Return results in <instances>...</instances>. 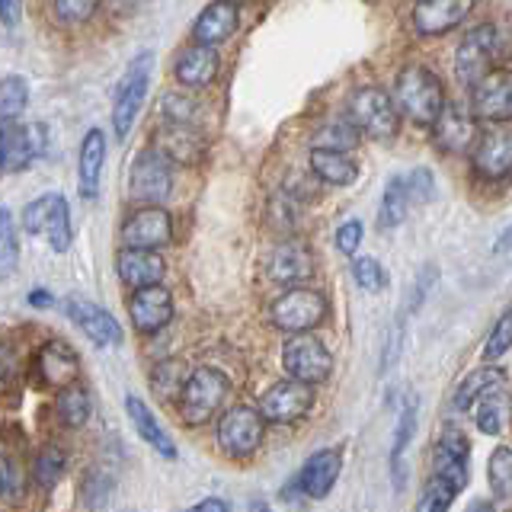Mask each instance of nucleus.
<instances>
[{"label": "nucleus", "instance_id": "obj_21", "mask_svg": "<svg viewBox=\"0 0 512 512\" xmlns=\"http://www.w3.org/2000/svg\"><path fill=\"white\" fill-rule=\"evenodd\" d=\"M468 455H471L468 439H464L458 429L448 426V429L442 432L439 445H436V461H432V474L445 477L455 490H464V484L471 480Z\"/></svg>", "mask_w": 512, "mask_h": 512}, {"label": "nucleus", "instance_id": "obj_52", "mask_svg": "<svg viewBox=\"0 0 512 512\" xmlns=\"http://www.w3.org/2000/svg\"><path fill=\"white\" fill-rule=\"evenodd\" d=\"M23 20V0H0V23L7 29H16Z\"/></svg>", "mask_w": 512, "mask_h": 512}, {"label": "nucleus", "instance_id": "obj_22", "mask_svg": "<svg viewBox=\"0 0 512 512\" xmlns=\"http://www.w3.org/2000/svg\"><path fill=\"white\" fill-rule=\"evenodd\" d=\"M266 272H269L272 282L295 288V285L308 282L314 276V256H311L308 247L295 244V240H282V244L269 253Z\"/></svg>", "mask_w": 512, "mask_h": 512}, {"label": "nucleus", "instance_id": "obj_42", "mask_svg": "<svg viewBox=\"0 0 512 512\" xmlns=\"http://www.w3.org/2000/svg\"><path fill=\"white\" fill-rule=\"evenodd\" d=\"M455 496H458V490L448 484L445 477L432 474L426 480V490L420 496V506H416V512H448V506H452Z\"/></svg>", "mask_w": 512, "mask_h": 512}, {"label": "nucleus", "instance_id": "obj_14", "mask_svg": "<svg viewBox=\"0 0 512 512\" xmlns=\"http://www.w3.org/2000/svg\"><path fill=\"white\" fill-rule=\"evenodd\" d=\"M474 0H416L410 10V26L416 36H442L471 16Z\"/></svg>", "mask_w": 512, "mask_h": 512}, {"label": "nucleus", "instance_id": "obj_2", "mask_svg": "<svg viewBox=\"0 0 512 512\" xmlns=\"http://www.w3.org/2000/svg\"><path fill=\"white\" fill-rule=\"evenodd\" d=\"M23 228L39 237L45 247L55 253H68L74 244V228H71V208L61 192H45V196L32 199L23 208Z\"/></svg>", "mask_w": 512, "mask_h": 512}, {"label": "nucleus", "instance_id": "obj_43", "mask_svg": "<svg viewBox=\"0 0 512 512\" xmlns=\"http://www.w3.org/2000/svg\"><path fill=\"white\" fill-rule=\"evenodd\" d=\"M487 477H490V487L496 496H512V448H506V445L496 448L490 455Z\"/></svg>", "mask_w": 512, "mask_h": 512}, {"label": "nucleus", "instance_id": "obj_51", "mask_svg": "<svg viewBox=\"0 0 512 512\" xmlns=\"http://www.w3.org/2000/svg\"><path fill=\"white\" fill-rule=\"evenodd\" d=\"M362 237H365L362 221L359 218H349V221L340 224V231H336V250H340L343 256H356Z\"/></svg>", "mask_w": 512, "mask_h": 512}, {"label": "nucleus", "instance_id": "obj_19", "mask_svg": "<svg viewBox=\"0 0 512 512\" xmlns=\"http://www.w3.org/2000/svg\"><path fill=\"white\" fill-rule=\"evenodd\" d=\"M474 170L487 180L512 173V128L496 125L474 141Z\"/></svg>", "mask_w": 512, "mask_h": 512}, {"label": "nucleus", "instance_id": "obj_8", "mask_svg": "<svg viewBox=\"0 0 512 512\" xmlns=\"http://www.w3.org/2000/svg\"><path fill=\"white\" fill-rule=\"evenodd\" d=\"M45 151V128L36 122L0 119V176L20 173Z\"/></svg>", "mask_w": 512, "mask_h": 512}, {"label": "nucleus", "instance_id": "obj_50", "mask_svg": "<svg viewBox=\"0 0 512 512\" xmlns=\"http://www.w3.org/2000/svg\"><path fill=\"white\" fill-rule=\"evenodd\" d=\"M20 378V352L13 343H0V391H7Z\"/></svg>", "mask_w": 512, "mask_h": 512}, {"label": "nucleus", "instance_id": "obj_1", "mask_svg": "<svg viewBox=\"0 0 512 512\" xmlns=\"http://www.w3.org/2000/svg\"><path fill=\"white\" fill-rule=\"evenodd\" d=\"M394 103L410 122L432 125L445 106L442 80L429 68H423V64H410V68H404L394 80Z\"/></svg>", "mask_w": 512, "mask_h": 512}, {"label": "nucleus", "instance_id": "obj_40", "mask_svg": "<svg viewBox=\"0 0 512 512\" xmlns=\"http://www.w3.org/2000/svg\"><path fill=\"white\" fill-rule=\"evenodd\" d=\"M503 420H506V394L500 388H493L484 394L477 407V429L487 432V436H496L503 429Z\"/></svg>", "mask_w": 512, "mask_h": 512}, {"label": "nucleus", "instance_id": "obj_34", "mask_svg": "<svg viewBox=\"0 0 512 512\" xmlns=\"http://www.w3.org/2000/svg\"><path fill=\"white\" fill-rule=\"evenodd\" d=\"M359 125L352 119H336V122H324L311 135V144L320 151H352L359 144Z\"/></svg>", "mask_w": 512, "mask_h": 512}, {"label": "nucleus", "instance_id": "obj_30", "mask_svg": "<svg viewBox=\"0 0 512 512\" xmlns=\"http://www.w3.org/2000/svg\"><path fill=\"white\" fill-rule=\"evenodd\" d=\"M26 493V461L13 442H0V500L20 503Z\"/></svg>", "mask_w": 512, "mask_h": 512}, {"label": "nucleus", "instance_id": "obj_45", "mask_svg": "<svg viewBox=\"0 0 512 512\" xmlns=\"http://www.w3.org/2000/svg\"><path fill=\"white\" fill-rule=\"evenodd\" d=\"M352 279H356V285L365 288V292H381L384 282H388L375 256H356V260H352Z\"/></svg>", "mask_w": 512, "mask_h": 512}, {"label": "nucleus", "instance_id": "obj_25", "mask_svg": "<svg viewBox=\"0 0 512 512\" xmlns=\"http://www.w3.org/2000/svg\"><path fill=\"white\" fill-rule=\"evenodd\" d=\"M240 23V13L234 0H212L192 23V39L202 45H221L228 42Z\"/></svg>", "mask_w": 512, "mask_h": 512}, {"label": "nucleus", "instance_id": "obj_57", "mask_svg": "<svg viewBox=\"0 0 512 512\" xmlns=\"http://www.w3.org/2000/svg\"><path fill=\"white\" fill-rule=\"evenodd\" d=\"M234 4H240V0H234Z\"/></svg>", "mask_w": 512, "mask_h": 512}, {"label": "nucleus", "instance_id": "obj_15", "mask_svg": "<svg viewBox=\"0 0 512 512\" xmlns=\"http://www.w3.org/2000/svg\"><path fill=\"white\" fill-rule=\"evenodd\" d=\"M314 404V388L308 381H298V378H288L272 384V388L263 394L260 400V413L263 420L272 423H292L298 416H304Z\"/></svg>", "mask_w": 512, "mask_h": 512}, {"label": "nucleus", "instance_id": "obj_53", "mask_svg": "<svg viewBox=\"0 0 512 512\" xmlns=\"http://www.w3.org/2000/svg\"><path fill=\"white\" fill-rule=\"evenodd\" d=\"M29 304H32V308H52L55 295L45 292V288H32V292H29Z\"/></svg>", "mask_w": 512, "mask_h": 512}, {"label": "nucleus", "instance_id": "obj_13", "mask_svg": "<svg viewBox=\"0 0 512 512\" xmlns=\"http://www.w3.org/2000/svg\"><path fill=\"white\" fill-rule=\"evenodd\" d=\"M471 112L484 122L512 119V71H490L471 87Z\"/></svg>", "mask_w": 512, "mask_h": 512}, {"label": "nucleus", "instance_id": "obj_7", "mask_svg": "<svg viewBox=\"0 0 512 512\" xmlns=\"http://www.w3.org/2000/svg\"><path fill=\"white\" fill-rule=\"evenodd\" d=\"M269 317H272V324L285 333H308L327 317V298L314 292V288L295 285V288H288L282 298L272 301Z\"/></svg>", "mask_w": 512, "mask_h": 512}, {"label": "nucleus", "instance_id": "obj_36", "mask_svg": "<svg viewBox=\"0 0 512 512\" xmlns=\"http://www.w3.org/2000/svg\"><path fill=\"white\" fill-rule=\"evenodd\" d=\"M64 468H68V458L58 445H42L36 458H32V480H36L39 487L52 490L58 480L64 477Z\"/></svg>", "mask_w": 512, "mask_h": 512}, {"label": "nucleus", "instance_id": "obj_56", "mask_svg": "<svg viewBox=\"0 0 512 512\" xmlns=\"http://www.w3.org/2000/svg\"><path fill=\"white\" fill-rule=\"evenodd\" d=\"M247 512H269V506H266L263 500H253V503L247 506Z\"/></svg>", "mask_w": 512, "mask_h": 512}, {"label": "nucleus", "instance_id": "obj_39", "mask_svg": "<svg viewBox=\"0 0 512 512\" xmlns=\"http://www.w3.org/2000/svg\"><path fill=\"white\" fill-rule=\"evenodd\" d=\"M496 384H500V372L496 368H477V372H471L468 378H464L458 384V391H455V407L458 410H468L477 397H484L487 391H493Z\"/></svg>", "mask_w": 512, "mask_h": 512}, {"label": "nucleus", "instance_id": "obj_10", "mask_svg": "<svg viewBox=\"0 0 512 512\" xmlns=\"http://www.w3.org/2000/svg\"><path fill=\"white\" fill-rule=\"evenodd\" d=\"M282 365L292 378L308 381V384L324 381L333 372V359L327 346L311 333H292V340L282 349Z\"/></svg>", "mask_w": 512, "mask_h": 512}, {"label": "nucleus", "instance_id": "obj_3", "mask_svg": "<svg viewBox=\"0 0 512 512\" xmlns=\"http://www.w3.org/2000/svg\"><path fill=\"white\" fill-rule=\"evenodd\" d=\"M151 71H154V55L141 52L135 55V61L128 64V71L122 74L116 96H112V128H116V138L125 141L132 125L138 119V112L144 106V96H148V84H151Z\"/></svg>", "mask_w": 512, "mask_h": 512}, {"label": "nucleus", "instance_id": "obj_48", "mask_svg": "<svg viewBox=\"0 0 512 512\" xmlns=\"http://www.w3.org/2000/svg\"><path fill=\"white\" fill-rule=\"evenodd\" d=\"M404 183H407V192H410V202H429L432 196H436V180H432V173L426 167L410 170L404 176Z\"/></svg>", "mask_w": 512, "mask_h": 512}, {"label": "nucleus", "instance_id": "obj_31", "mask_svg": "<svg viewBox=\"0 0 512 512\" xmlns=\"http://www.w3.org/2000/svg\"><path fill=\"white\" fill-rule=\"evenodd\" d=\"M311 173L317 180H324L330 186H349L359 176L356 160H352L346 151H311Z\"/></svg>", "mask_w": 512, "mask_h": 512}, {"label": "nucleus", "instance_id": "obj_9", "mask_svg": "<svg viewBox=\"0 0 512 512\" xmlns=\"http://www.w3.org/2000/svg\"><path fill=\"white\" fill-rule=\"evenodd\" d=\"M500 55V29L493 23L474 26L468 36L461 39L455 52V71L461 84L474 87L480 77H487L493 71V61Z\"/></svg>", "mask_w": 512, "mask_h": 512}, {"label": "nucleus", "instance_id": "obj_4", "mask_svg": "<svg viewBox=\"0 0 512 512\" xmlns=\"http://www.w3.org/2000/svg\"><path fill=\"white\" fill-rule=\"evenodd\" d=\"M349 119L359 125V132H365L368 138L388 141L397 135L400 125V109L394 103V96H388L381 87H356L349 96Z\"/></svg>", "mask_w": 512, "mask_h": 512}, {"label": "nucleus", "instance_id": "obj_47", "mask_svg": "<svg viewBox=\"0 0 512 512\" xmlns=\"http://www.w3.org/2000/svg\"><path fill=\"white\" fill-rule=\"evenodd\" d=\"M100 7V0H55V16L61 23H87L90 16Z\"/></svg>", "mask_w": 512, "mask_h": 512}, {"label": "nucleus", "instance_id": "obj_26", "mask_svg": "<svg viewBox=\"0 0 512 512\" xmlns=\"http://www.w3.org/2000/svg\"><path fill=\"white\" fill-rule=\"evenodd\" d=\"M173 74L176 80H180L183 87H208L212 80L218 77V52H215V45H189L183 48L180 55H176L173 61Z\"/></svg>", "mask_w": 512, "mask_h": 512}, {"label": "nucleus", "instance_id": "obj_46", "mask_svg": "<svg viewBox=\"0 0 512 512\" xmlns=\"http://www.w3.org/2000/svg\"><path fill=\"white\" fill-rule=\"evenodd\" d=\"M509 349H512V308L500 320H496V327H493L490 340L484 346V356L493 362V359H500L503 352H509Z\"/></svg>", "mask_w": 512, "mask_h": 512}, {"label": "nucleus", "instance_id": "obj_11", "mask_svg": "<svg viewBox=\"0 0 512 512\" xmlns=\"http://www.w3.org/2000/svg\"><path fill=\"white\" fill-rule=\"evenodd\" d=\"M173 240V218L160 205H141L122 224V244L138 250H160Z\"/></svg>", "mask_w": 512, "mask_h": 512}, {"label": "nucleus", "instance_id": "obj_18", "mask_svg": "<svg viewBox=\"0 0 512 512\" xmlns=\"http://www.w3.org/2000/svg\"><path fill=\"white\" fill-rule=\"evenodd\" d=\"M128 314L138 333H157L173 320V298L164 285L135 288L132 301H128Z\"/></svg>", "mask_w": 512, "mask_h": 512}, {"label": "nucleus", "instance_id": "obj_27", "mask_svg": "<svg viewBox=\"0 0 512 512\" xmlns=\"http://www.w3.org/2000/svg\"><path fill=\"white\" fill-rule=\"evenodd\" d=\"M340 468H343L340 452H336V448H320V452H314L308 464L301 468L298 487L304 490V496H311V500H324L333 490L336 477H340Z\"/></svg>", "mask_w": 512, "mask_h": 512}, {"label": "nucleus", "instance_id": "obj_38", "mask_svg": "<svg viewBox=\"0 0 512 512\" xmlns=\"http://www.w3.org/2000/svg\"><path fill=\"white\" fill-rule=\"evenodd\" d=\"M20 266V237L10 208H0V279H10Z\"/></svg>", "mask_w": 512, "mask_h": 512}, {"label": "nucleus", "instance_id": "obj_49", "mask_svg": "<svg viewBox=\"0 0 512 512\" xmlns=\"http://www.w3.org/2000/svg\"><path fill=\"white\" fill-rule=\"evenodd\" d=\"M109 490H112V480L106 474H100V471L87 474V480H84V503L90 509H103L109 503Z\"/></svg>", "mask_w": 512, "mask_h": 512}, {"label": "nucleus", "instance_id": "obj_6", "mask_svg": "<svg viewBox=\"0 0 512 512\" xmlns=\"http://www.w3.org/2000/svg\"><path fill=\"white\" fill-rule=\"evenodd\" d=\"M173 192V160L157 148H144L128 170V199L138 205H160Z\"/></svg>", "mask_w": 512, "mask_h": 512}, {"label": "nucleus", "instance_id": "obj_28", "mask_svg": "<svg viewBox=\"0 0 512 512\" xmlns=\"http://www.w3.org/2000/svg\"><path fill=\"white\" fill-rule=\"evenodd\" d=\"M36 372H39L42 384H48V388H64V384L77 381L80 359H77V352H74L68 343L52 340V343H45V346L39 349V356H36Z\"/></svg>", "mask_w": 512, "mask_h": 512}, {"label": "nucleus", "instance_id": "obj_20", "mask_svg": "<svg viewBox=\"0 0 512 512\" xmlns=\"http://www.w3.org/2000/svg\"><path fill=\"white\" fill-rule=\"evenodd\" d=\"M154 148L167 154L173 164H199L205 154V135L199 132V125L164 122L154 132Z\"/></svg>", "mask_w": 512, "mask_h": 512}, {"label": "nucleus", "instance_id": "obj_5", "mask_svg": "<svg viewBox=\"0 0 512 512\" xmlns=\"http://www.w3.org/2000/svg\"><path fill=\"white\" fill-rule=\"evenodd\" d=\"M231 391V381L218 368H196L180 391V413L189 426H199L205 420H212V413L224 404V397Z\"/></svg>", "mask_w": 512, "mask_h": 512}, {"label": "nucleus", "instance_id": "obj_16", "mask_svg": "<svg viewBox=\"0 0 512 512\" xmlns=\"http://www.w3.org/2000/svg\"><path fill=\"white\" fill-rule=\"evenodd\" d=\"M64 311H68L71 324L87 336L90 343L96 346H119L122 343V327L119 320L112 317L106 308H100V304H93L87 298H77L71 295L68 301H64Z\"/></svg>", "mask_w": 512, "mask_h": 512}, {"label": "nucleus", "instance_id": "obj_55", "mask_svg": "<svg viewBox=\"0 0 512 512\" xmlns=\"http://www.w3.org/2000/svg\"><path fill=\"white\" fill-rule=\"evenodd\" d=\"M468 512H496V509H493V503H487V500H474V503L468 506Z\"/></svg>", "mask_w": 512, "mask_h": 512}, {"label": "nucleus", "instance_id": "obj_35", "mask_svg": "<svg viewBox=\"0 0 512 512\" xmlns=\"http://www.w3.org/2000/svg\"><path fill=\"white\" fill-rule=\"evenodd\" d=\"M407 208H410V192H407L404 176H391V180L384 183V199H381V208H378V224H381L384 231L397 228V224L407 218Z\"/></svg>", "mask_w": 512, "mask_h": 512}, {"label": "nucleus", "instance_id": "obj_54", "mask_svg": "<svg viewBox=\"0 0 512 512\" xmlns=\"http://www.w3.org/2000/svg\"><path fill=\"white\" fill-rule=\"evenodd\" d=\"M189 512H231V509L224 500H215V496H212V500H202L196 509H189Z\"/></svg>", "mask_w": 512, "mask_h": 512}, {"label": "nucleus", "instance_id": "obj_12", "mask_svg": "<svg viewBox=\"0 0 512 512\" xmlns=\"http://www.w3.org/2000/svg\"><path fill=\"white\" fill-rule=\"evenodd\" d=\"M218 442L231 458H247L263 442V413L253 407H231L218 423Z\"/></svg>", "mask_w": 512, "mask_h": 512}, {"label": "nucleus", "instance_id": "obj_37", "mask_svg": "<svg viewBox=\"0 0 512 512\" xmlns=\"http://www.w3.org/2000/svg\"><path fill=\"white\" fill-rule=\"evenodd\" d=\"M29 106V84L20 74L0 77V119H20Z\"/></svg>", "mask_w": 512, "mask_h": 512}, {"label": "nucleus", "instance_id": "obj_33", "mask_svg": "<svg viewBox=\"0 0 512 512\" xmlns=\"http://www.w3.org/2000/svg\"><path fill=\"white\" fill-rule=\"evenodd\" d=\"M416 432V400L407 397L404 410H400V423H397V436H394V448H391V471H394V484L397 490H404L407 484V471H404V452Z\"/></svg>", "mask_w": 512, "mask_h": 512}, {"label": "nucleus", "instance_id": "obj_23", "mask_svg": "<svg viewBox=\"0 0 512 512\" xmlns=\"http://www.w3.org/2000/svg\"><path fill=\"white\" fill-rule=\"evenodd\" d=\"M103 167H106V135L100 128H90L84 141H80V154H77V186L87 202L100 196Z\"/></svg>", "mask_w": 512, "mask_h": 512}, {"label": "nucleus", "instance_id": "obj_41", "mask_svg": "<svg viewBox=\"0 0 512 512\" xmlns=\"http://www.w3.org/2000/svg\"><path fill=\"white\" fill-rule=\"evenodd\" d=\"M160 112H164L167 122H183V125H199L202 119V106L196 103V96L186 93H167L164 103H160Z\"/></svg>", "mask_w": 512, "mask_h": 512}, {"label": "nucleus", "instance_id": "obj_17", "mask_svg": "<svg viewBox=\"0 0 512 512\" xmlns=\"http://www.w3.org/2000/svg\"><path fill=\"white\" fill-rule=\"evenodd\" d=\"M432 135H436V144L442 151H452V154L468 151L480 138L477 135V116L464 109V106L445 103L442 112H439V119L432 122Z\"/></svg>", "mask_w": 512, "mask_h": 512}, {"label": "nucleus", "instance_id": "obj_24", "mask_svg": "<svg viewBox=\"0 0 512 512\" xmlns=\"http://www.w3.org/2000/svg\"><path fill=\"white\" fill-rule=\"evenodd\" d=\"M116 272L128 288H148V285H160V279H164V272H167V263L157 250L125 247L116 256Z\"/></svg>", "mask_w": 512, "mask_h": 512}, {"label": "nucleus", "instance_id": "obj_32", "mask_svg": "<svg viewBox=\"0 0 512 512\" xmlns=\"http://www.w3.org/2000/svg\"><path fill=\"white\" fill-rule=\"evenodd\" d=\"M55 413H58V420L68 429L84 426L90 420V394H87V388H80L77 381L58 388V394H55Z\"/></svg>", "mask_w": 512, "mask_h": 512}, {"label": "nucleus", "instance_id": "obj_29", "mask_svg": "<svg viewBox=\"0 0 512 512\" xmlns=\"http://www.w3.org/2000/svg\"><path fill=\"white\" fill-rule=\"evenodd\" d=\"M125 410H128V416H132V423H135V429H138V436H141L144 442H148V445L154 448V452H160L164 458H176V445H173V439L167 436V429L154 420V413L148 410V404H144L141 397L128 394V397H125Z\"/></svg>", "mask_w": 512, "mask_h": 512}, {"label": "nucleus", "instance_id": "obj_44", "mask_svg": "<svg viewBox=\"0 0 512 512\" xmlns=\"http://www.w3.org/2000/svg\"><path fill=\"white\" fill-rule=\"evenodd\" d=\"M266 215H269V224L276 231H285V234L292 231L295 221H298V208H295V196H292V192H276V196L269 199Z\"/></svg>", "mask_w": 512, "mask_h": 512}]
</instances>
